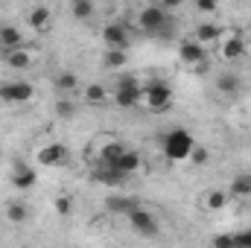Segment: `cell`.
Wrapping results in <instances>:
<instances>
[{
    "label": "cell",
    "instance_id": "obj_11",
    "mask_svg": "<svg viewBox=\"0 0 251 248\" xmlns=\"http://www.w3.org/2000/svg\"><path fill=\"white\" fill-rule=\"evenodd\" d=\"M12 184L18 190H32L35 187V170L24 161H15V170H12Z\"/></svg>",
    "mask_w": 251,
    "mask_h": 248
},
{
    "label": "cell",
    "instance_id": "obj_1",
    "mask_svg": "<svg viewBox=\"0 0 251 248\" xmlns=\"http://www.w3.org/2000/svg\"><path fill=\"white\" fill-rule=\"evenodd\" d=\"M137 24H140L143 32L161 35V38H167L170 32H176V26H173V21H170V12H167L164 6H146V9L137 15Z\"/></svg>",
    "mask_w": 251,
    "mask_h": 248
},
{
    "label": "cell",
    "instance_id": "obj_24",
    "mask_svg": "<svg viewBox=\"0 0 251 248\" xmlns=\"http://www.w3.org/2000/svg\"><path fill=\"white\" fill-rule=\"evenodd\" d=\"M231 196H237V198L251 196V175H237V178L231 181Z\"/></svg>",
    "mask_w": 251,
    "mask_h": 248
},
{
    "label": "cell",
    "instance_id": "obj_5",
    "mask_svg": "<svg viewBox=\"0 0 251 248\" xmlns=\"http://www.w3.org/2000/svg\"><path fill=\"white\" fill-rule=\"evenodd\" d=\"M126 216H128L131 231H137L140 237H155V234H158V219H155L149 210H143L140 204H137L131 213H126Z\"/></svg>",
    "mask_w": 251,
    "mask_h": 248
},
{
    "label": "cell",
    "instance_id": "obj_34",
    "mask_svg": "<svg viewBox=\"0 0 251 248\" xmlns=\"http://www.w3.org/2000/svg\"><path fill=\"white\" fill-rule=\"evenodd\" d=\"M161 6L170 12V9H176V6H181V0H161Z\"/></svg>",
    "mask_w": 251,
    "mask_h": 248
},
{
    "label": "cell",
    "instance_id": "obj_13",
    "mask_svg": "<svg viewBox=\"0 0 251 248\" xmlns=\"http://www.w3.org/2000/svg\"><path fill=\"white\" fill-rule=\"evenodd\" d=\"M120 152H123V143L114 140V137H105V140H100L97 161H100V164H114V161L120 158Z\"/></svg>",
    "mask_w": 251,
    "mask_h": 248
},
{
    "label": "cell",
    "instance_id": "obj_14",
    "mask_svg": "<svg viewBox=\"0 0 251 248\" xmlns=\"http://www.w3.org/2000/svg\"><path fill=\"white\" fill-rule=\"evenodd\" d=\"M140 164H143V161H140V155H137L134 149H126V146H123V152H120V158L114 161V167H117V170H123L126 175H134V173L140 170Z\"/></svg>",
    "mask_w": 251,
    "mask_h": 248
},
{
    "label": "cell",
    "instance_id": "obj_9",
    "mask_svg": "<svg viewBox=\"0 0 251 248\" xmlns=\"http://www.w3.org/2000/svg\"><path fill=\"white\" fill-rule=\"evenodd\" d=\"M219 56L225 62H237L246 56V38L243 35H228V38H219Z\"/></svg>",
    "mask_w": 251,
    "mask_h": 248
},
{
    "label": "cell",
    "instance_id": "obj_17",
    "mask_svg": "<svg viewBox=\"0 0 251 248\" xmlns=\"http://www.w3.org/2000/svg\"><path fill=\"white\" fill-rule=\"evenodd\" d=\"M21 44H24V35L18 26H0V47L3 50H15Z\"/></svg>",
    "mask_w": 251,
    "mask_h": 248
},
{
    "label": "cell",
    "instance_id": "obj_7",
    "mask_svg": "<svg viewBox=\"0 0 251 248\" xmlns=\"http://www.w3.org/2000/svg\"><path fill=\"white\" fill-rule=\"evenodd\" d=\"M128 178L123 170H117L114 164H100L97 161V167H94V181L97 184H102V187H120Z\"/></svg>",
    "mask_w": 251,
    "mask_h": 248
},
{
    "label": "cell",
    "instance_id": "obj_22",
    "mask_svg": "<svg viewBox=\"0 0 251 248\" xmlns=\"http://www.w3.org/2000/svg\"><path fill=\"white\" fill-rule=\"evenodd\" d=\"M6 216H9V222H15V225H24V222L29 219V207H26L24 201H9V207H6Z\"/></svg>",
    "mask_w": 251,
    "mask_h": 248
},
{
    "label": "cell",
    "instance_id": "obj_30",
    "mask_svg": "<svg viewBox=\"0 0 251 248\" xmlns=\"http://www.w3.org/2000/svg\"><path fill=\"white\" fill-rule=\"evenodd\" d=\"M234 246L237 248H251V231H240V234H234Z\"/></svg>",
    "mask_w": 251,
    "mask_h": 248
},
{
    "label": "cell",
    "instance_id": "obj_21",
    "mask_svg": "<svg viewBox=\"0 0 251 248\" xmlns=\"http://www.w3.org/2000/svg\"><path fill=\"white\" fill-rule=\"evenodd\" d=\"M26 21H29L32 29H44V26L50 24V9H47V6H35V9H29Z\"/></svg>",
    "mask_w": 251,
    "mask_h": 248
},
{
    "label": "cell",
    "instance_id": "obj_27",
    "mask_svg": "<svg viewBox=\"0 0 251 248\" xmlns=\"http://www.w3.org/2000/svg\"><path fill=\"white\" fill-rule=\"evenodd\" d=\"M91 15H94V3L91 0H73V18L88 21Z\"/></svg>",
    "mask_w": 251,
    "mask_h": 248
},
{
    "label": "cell",
    "instance_id": "obj_25",
    "mask_svg": "<svg viewBox=\"0 0 251 248\" xmlns=\"http://www.w3.org/2000/svg\"><path fill=\"white\" fill-rule=\"evenodd\" d=\"M225 204H228V193H222V190H213V193L204 196V207L207 210H222Z\"/></svg>",
    "mask_w": 251,
    "mask_h": 248
},
{
    "label": "cell",
    "instance_id": "obj_26",
    "mask_svg": "<svg viewBox=\"0 0 251 248\" xmlns=\"http://www.w3.org/2000/svg\"><path fill=\"white\" fill-rule=\"evenodd\" d=\"M123 64H126V50L108 47V53H105V67H108V70H120Z\"/></svg>",
    "mask_w": 251,
    "mask_h": 248
},
{
    "label": "cell",
    "instance_id": "obj_2",
    "mask_svg": "<svg viewBox=\"0 0 251 248\" xmlns=\"http://www.w3.org/2000/svg\"><path fill=\"white\" fill-rule=\"evenodd\" d=\"M193 146H196V140H193V134L187 128H170L167 137H164V155L170 161H187Z\"/></svg>",
    "mask_w": 251,
    "mask_h": 248
},
{
    "label": "cell",
    "instance_id": "obj_10",
    "mask_svg": "<svg viewBox=\"0 0 251 248\" xmlns=\"http://www.w3.org/2000/svg\"><path fill=\"white\" fill-rule=\"evenodd\" d=\"M102 41L114 50H128V26L126 24H108L102 29Z\"/></svg>",
    "mask_w": 251,
    "mask_h": 248
},
{
    "label": "cell",
    "instance_id": "obj_4",
    "mask_svg": "<svg viewBox=\"0 0 251 248\" xmlns=\"http://www.w3.org/2000/svg\"><path fill=\"white\" fill-rule=\"evenodd\" d=\"M32 97H35V91H32L29 82H6V85H0V99L9 102V105H24Z\"/></svg>",
    "mask_w": 251,
    "mask_h": 248
},
{
    "label": "cell",
    "instance_id": "obj_16",
    "mask_svg": "<svg viewBox=\"0 0 251 248\" xmlns=\"http://www.w3.org/2000/svg\"><path fill=\"white\" fill-rule=\"evenodd\" d=\"M193 38H196L199 44H213V41H219V38H222V29H219L216 24H199Z\"/></svg>",
    "mask_w": 251,
    "mask_h": 248
},
{
    "label": "cell",
    "instance_id": "obj_19",
    "mask_svg": "<svg viewBox=\"0 0 251 248\" xmlns=\"http://www.w3.org/2000/svg\"><path fill=\"white\" fill-rule=\"evenodd\" d=\"M240 85H243V79H240L237 73H222V76L216 79V91H219V94H228V97H234V94L240 91Z\"/></svg>",
    "mask_w": 251,
    "mask_h": 248
},
{
    "label": "cell",
    "instance_id": "obj_29",
    "mask_svg": "<svg viewBox=\"0 0 251 248\" xmlns=\"http://www.w3.org/2000/svg\"><path fill=\"white\" fill-rule=\"evenodd\" d=\"M187 161H193V164H204V161H207V149H204V146H193V152H190Z\"/></svg>",
    "mask_w": 251,
    "mask_h": 248
},
{
    "label": "cell",
    "instance_id": "obj_20",
    "mask_svg": "<svg viewBox=\"0 0 251 248\" xmlns=\"http://www.w3.org/2000/svg\"><path fill=\"white\" fill-rule=\"evenodd\" d=\"M105 204H108V210H114V213H131V210L137 207V198H131V196H111Z\"/></svg>",
    "mask_w": 251,
    "mask_h": 248
},
{
    "label": "cell",
    "instance_id": "obj_12",
    "mask_svg": "<svg viewBox=\"0 0 251 248\" xmlns=\"http://www.w3.org/2000/svg\"><path fill=\"white\" fill-rule=\"evenodd\" d=\"M178 59L184 64H201L204 62V44H199L196 38H190V41H181V47H178Z\"/></svg>",
    "mask_w": 251,
    "mask_h": 248
},
{
    "label": "cell",
    "instance_id": "obj_28",
    "mask_svg": "<svg viewBox=\"0 0 251 248\" xmlns=\"http://www.w3.org/2000/svg\"><path fill=\"white\" fill-rule=\"evenodd\" d=\"M56 114H59V117H73V114H76V105H73L70 99H62V102H56Z\"/></svg>",
    "mask_w": 251,
    "mask_h": 248
},
{
    "label": "cell",
    "instance_id": "obj_35",
    "mask_svg": "<svg viewBox=\"0 0 251 248\" xmlns=\"http://www.w3.org/2000/svg\"><path fill=\"white\" fill-rule=\"evenodd\" d=\"M0 164H3V155H0Z\"/></svg>",
    "mask_w": 251,
    "mask_h": 248
},
{
    "label": "cell",
    "instance_id": "obj_6",
    "mask_svg": "<svg viewBox=\"0 0 251 248\" xmlns=\"http://www.w3.org/2000/svg\"><path fill=\"white\" fill-rule=\"evenodd\" d=\"M38 164L41 167H64L67 161H70V152H67V146L64 143H50V146H44V149H38Z\"/></svg>",
    "mask_w": 251,
    "mask_h": 248
},
{
    "label": "cell",
    "instance_id": "obj_8",
    "mask_svg": "<svg viewBox=\"0 0 251 248\" xmlns=\"http://www.w3.org/2000/svg\"><path fill=\"white\" fill-rule=\"evenodd\" d=\"M114 102H117L120 108H134V105L140 102V85H137L134 79H123V82L117 85V91H114Z\"/></svg>",
    "mask_w": 251,
    "mask_h": 248
},
{
    "label": "cell",
    "instance_id": "obj_32",
    "mask_svg": "<svg viewBox=\"0 0 251 248\" xmlns=\"http://www.w3.org/2000/svg\"><path fill=\"white\" fill-rule=\"evenodd\" d=\"M56 210H59L62 216H67V213H70V196H62V198H56Z\"/></svg>",
    "mask_w": 251,
    "mask_h": 248
},
{
    "label": "cell",
    "instance_id": "obj_23",
    "mask_svg": "<svg viewBox=\"0 0 251 248\" xmlns=\"http://www.w3.org/2000/svg\"><path fill=\"white\" fill-rule=\"evenodd\" d=\"M105 99H108V91L102 85H97V82L94 85H85V102L88 105H102Z\"/></svg>",
    "mask_w": 251,
    "mask_h": 248
},
{
    "label": "cell",
    "instance_id": "obj_33",
    "mask_svg": "<svg viewBox=\"0 0 251 248\" xmlns=\"http://www.w3.org/2000/svg\"><path fill=\"white\" fill-rule=\"evenodd\" d=\"M213 246H222V248L234 246V234H231V237H228V234H222V237H213Z\"/></svg>",
    "mask_w": 251,
    "mask_h": 248
},
{
    "label": "cell",
    "instance_id": "obj_15",
    "mask_svg": "<svg viewBox=\"0 0 251 248\" xmlns=\"http://www.w3.org/2000/svg\"><path fill=\"white\" fill-rule=\"evenodd\" d=\"M53 88H56L59 94H73V91H79V76L70 73V70L56 73V76H53Z\"/></svg>",
    "mask_w": 251,
    "mask_h": 248
},
{
    "label": "cell",
    "instance_id": "obj_3",
    "mask_svg": "<svg viewBox=\"0 0 251 248\" xmlns=\"http://www.w3.org/2000/svg\"><path fill=\"white\" fill-rule=\"evenodd\" d=\"M140 102H146L149 111H167L173 102V88L167 82H149L140 88Z\"/></svg>",
    "mask_w": 251,
    "mask_h": 248
},
{
    "label": "cell",
    "instance_id": "obj_31",
    "mask_svg": "<svg viewBox=\"0 0 251 248\" xmlns=\"http://www.w3.org/2000/svg\"><path fill=\"white\" fill-rule=\"evenodd\" d=\"M216 6H219L216 0H196V9L199 12H216Z\"/></svg>",
    "mask_w": 251,
    "mask_h": 248
},
{
    "label": "cell",
    "instance_id": "obj_18",
    "mask_svg": "<svg viewBox=\"0 0 251 248\" xmlns=\"http://www.w3.org/2000/svg\"><path fill=\"white\" fill-rule=\"evenodd\" d=\"M6 64H9L12 70H26V67L32 64V56H29L26 50L15 47V50H6Z\"/></svg>",
    "mask_w": 251,
    "mask_h": 248
}]
</instances>
